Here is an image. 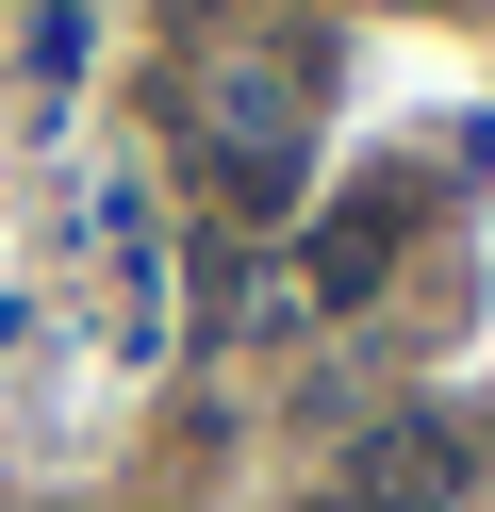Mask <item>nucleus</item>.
<instances>
[{
	"mask_svg": "<svg viewBox=\"0 0 495 512\" xmlns=\"http://www.w3.org/2000/svg\"><path fill=\"white\" fill-rule=\"evenodd\" d=\"M462 479H479V446H462L446 413H380V430L330 463V512H462Z\"/></svg>",
	"mask_w": 495,
	"mask_h": 512,
	"instance_id": "obj_1",
	"label": "nucleus"
}]
</instances>
